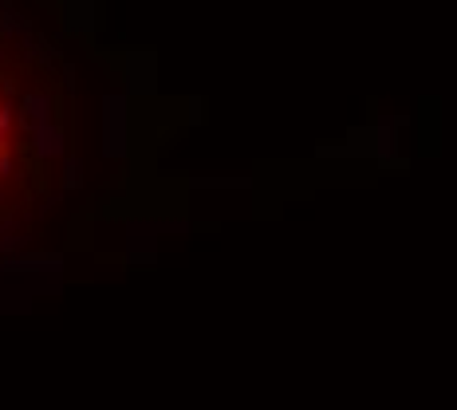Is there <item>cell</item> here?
Here are the masks:
<instances>
[{
  "label": "cell",
  "mask_w": 457,
  "mask_h": 410,
  "mask_svg": "<svg viewBox=\"0 0 457 410\" xmlns=\"http://www.w3.org/2000/svg\"><path fill=\"white\" fill-rule=\"evenodd\" d=\"M0 146H4V134H0Z\"/></svg>",
  "instance_id": "4"
},
{
  "label": "cell",
  "mask_w": 457,
  "mask_h": 410,
  "mask_svg": "<svg viewBox=\"0 0 457 410\" xmlns=\"http://www.w3.org/2000/svg\"><path fill=\"white\" fill-rule=\"evenodd\" d=\"M8 127H12V107L0 103V134H8Z\"/></svg>",
  "instance_id": "3"
},
{
  "label": "cell",
  "mask_w": 457,
  "mask_h": 410,
  "mask_svg": "<svg viewBox=\"0 0 457 410\" xmlns=\"http://www.w3.org/2000/svg\"><path fill=\"white\" fill-rule=\"evenodd\" d=\"M44 115H48V99H44V95H28V99H24V119L40 127Z\"/></svg>",
  "instance_id": "1"
},
{
  "label": "cell",
  "mask_w": 457,
  "mask_h": 410,
  "mask_svg": "<svg viewBox=\"0 0 457 410\" xmlns=\"http://www.w3.org/2000/svg\"><path fill=\"white\" fill-rule=\"evenodd\" d=\"M36 142H40V154H56L60 150V130L56 127H36Z\"/></svg>",
  "instance_id": "2"
}]
</instances>
